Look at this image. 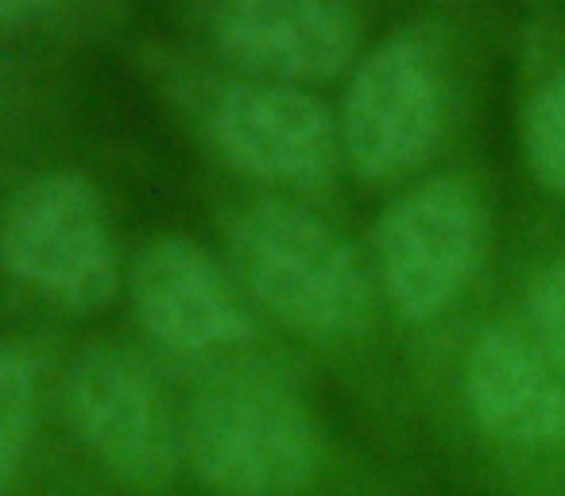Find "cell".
I'll list each match as a JSON object with an SVG mask.
<instances>
[{"label":"cell","mask_w":565,"mask_h":496,"mask_svg":"<svg viewBox=\"0 0 565 496\" xmlns=\"http://www.w3.org/2000/svg\"><path fill=\"white\" fill-rule=\"evenodd\" d=\"M182 450L213 496H295L322 465V426L279 377L228 372L198 392Z\"/></svg>","instance_id":"obj_1"},{"label":"cell","mask_w":565,"mask_h":496,"mask_svg":"<svg viewBox=\"0 0 565 496\" xmlns=\"http://www.w3.org/2000/svg\"><path fill=\"white\" fill-rule=\"evenodd\" d=\"M236 264L267 310L318 338H356L376 315L361 256L322 218L291 202H256L233 229Z\"/></svg>","instance_id":"obj_2"},{"label":"cell","mask_w":565,"mask_h":496,"mask_svg":"<svg viewBox=\"0 0 565 496\" xmlns=\"http://www.w3.org/2000/svg\"><path fill=\"white\" fill-rule=\"evenodd\" d=\"M0 261L20 284L66 310H97L117 295V253L102 198L78 175H43L12 198Z\"/></svg>","instance_id":"obj_3"},{"label":"cell","mask_w":565,"mask_h":496,"mask_svg":"<svg viewBox=\"0 0 565 496\" xmlns=\"http://www.w3.org/2000/svg\"><path fill=\"white\" fill-rule=\"evenodd\" d=\"M484 249V205L465 179H430L387 205L376 229L380 287L395 315L430 323L472 279Z\"/></svg>","instance_id":"obj_4"},{"label":"cell","mask_w":565,"mask_h":496,"mask_svg":"<svg viewBox=\"0 0 565 496\" xmlns=\"http://www.w3.org/2000/svg\"><path fill=\"white\" fill-rule=\"evenodd\" d=\"M66 408L82 442L125 485L156 493L186 462L182 426L174 423L163 384L128 349H86L66 380Z\"/></svg>","instance_id":"obj_5"},{"label":"cell","mask_w":565,"mask_h":496,"mask_svg":"<svg viewBox=\"0 0 565 496\" xmlns=\"http://www.w3.org/2000/svg\"><path fill=\"white\" fill-rule=\"evenodd\" d=\"M446 86L418 40H387L356 71L341 117V151L364 179H395L418 167L441 136Z\"/></svg>","instance_id":"obj_6"},{"label":"cell","mask_w":565,"mask_h":496,"mask_svg":"<svg viewBox=\"0 0 565 496\" xmlns=\"http://www.w3.org/2000/svg\"><path fill=\"white\" fill-rule=\"evenodd\" d=\"M213 136L241 171L295 187L330 179L341 156V128L330 109L279 82H252L221 94Z\"/></svg>","instance_id":"obj_7"},{"label":"cell","mask_w":565,"mask_h":496,"mask_svg":"<svg viewBox=\"0 0 565 496\" xmlns=\"http://www.w3.org/2000/svg\"><path fill=\"white\" fill-rule=\"evenodd\" d=\"M217 40L252 71L315 82L353 63L361 24L345 0H225Z\"/></svg>","instance_id":"obj_8"},{"label":"cell","mask_w":565,"mask_h":496,"mask_svg":"<svg viewBox=\"0 0 565 496\" xmlns=\"http://www.w3.org/2000/svg\"><path fill=\"white\" fill-rule=\"evenodd\" d=\"M132 307L143 330L179 353H210L248 338V318L233 287L182 236L143 244L132 268Z\"/></svg>","instance_id":"obj_9"},{"label":"cell","mask_w":565,"mask_h":496,"mask_svg":"<svg viewBox=\"0 0 565 496\" xmlns=\"http://www.w3.org/2000/svg\"><path fill=\"white\" fill-rule=\"evenodd\" d=\"M465 403L488 439L519 450L565 446V377L519 334L484 330L472 341Z\"/></svg>","instance_id":"obj_10"},{"label":"cell","mask_w":565,"mask_h":496,"mask_svg":"<svg viewBox=\"0 0 565 496\" xmlns=\"http://www.w3.org/2000/svg\"><path fill=\"white\" fill-rule=\"evenodd\" d=\"M35 403H40L35 365L20 349L0 346V493L12 485L24 462L35 426Z\"/></svg>","instance_id":"obj_11"},{"label":"cell","mask_w":565,"mask_h":496,"mask_svg":"<svg viewBox=\"0 0 565 496\" xmlns=\"http://www.w3.org/2000/svg\"><path fill=\"white\" fill-rule=\"evenodd\" d=\"M526 156L534 175L565 198V66L534 94L526 113Z\"/></svg>","instance_id":"obj_12"},{"label":"cell","mask_w":565,"mask_h":496,"mask_svg":"<svg viewBox=\"0 0 565 496\" xmlns=\"http://www.w3.org/2000/svg\"><path fill=\"white\" fill-rule=\"evenodd\" d=\"M531 323H534L539 349L546 353V361L565 377V261L554 264V268L534 284Z\"/></svg>","instance_id":"obj_13"},{"label":"cell","mask_w":565,"mask_h":496,"mask_svg":"<svg viewBox=\"0 0 565 496\" xmlns=\"http://www.w3.org/2000/svg\"><path fill=\"white\" fill-rule=\"evenodd\" d=\"M40 4H51V0H0V20L17 17V12H28V9H40Z\"/></svg>","instance_id":"obj_14"}]
</instances>
